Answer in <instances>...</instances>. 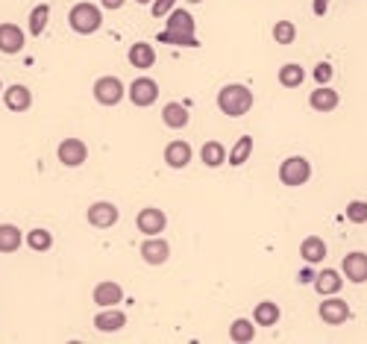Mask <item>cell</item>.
<instances>
[{"label": "cell", "mask_w": 367, "mask_h": 344, "mask_svg": "<svg viewBox=\"0 0 367 344\" xmlns=\"http://www.w3.org/2000/svg\"><path fill=\"white\" fill-rule=\"evenodd\" d=\"M217 109L227 118H244L253 109V91L244 83H227L217 91Z\"/></svg>", "instance_id": "6da1fadb"}, {"label": "cell", "mask_w": 367, "mask_h": 344, "mask_svg": "<svg viewBox=\"0 0 367 344\" xmlns=\"http://www.w3.org/2000/svg\"><path fill=\"white\" fill-rule=\"evenodd\" d=\"M0 88H4V83H0Z\"/></svg>", "instance_id": "60d3db41"}, {"label": "cell", "mask_w": 367, "mask_h": 344, "mask_svg": "<svg viewBox=\"0 0 367 344\" xmlns=\"http://www.w3.org/2000/svg\"><path fill=\"white\" fill-rule=\"evenodd\" d=\"M138 253H141V259L147 265H165L170 259V244L162 236H147L141 241V251Z\"/></svg>", "instance_id": "30bf717a"}, {"label": "cell", "mask_w": 367, "mask_h": 344, "mask_svg": "<svg viewBox=\"0 0 367 344\" xmlns=\"http://www.w3.org/2000/svg\"><path fill=\"white\" fill-rule=\"evenodd\" d=\"M4 106L9 112H27L33 106V91L24 86V83H15V86H6L4 88Z\"/></svg>", "instance_id": "9a60e30c"}, {"label": "cell", "mask_w": 367, "mask_h": 344, "mask_svg": "<svg viewBox=\"0 0 367 344\" xmlns=\"http://www.w3.org/2000/svg\"><path fill=\"white\" fill-rule=\"evenodd\" d=\"M309 180H311V162L306 156H288L279 165V183L282 186L297 188V186H306Z\"/></svg>", "instance_id": "277c9868"}, {"label": "cell", "mask_w": 367, "mask_h": 344, "mask_svg": "<svg viewBox=\"0 0 367 344\" xmlns=\"http://www.w3.org/2000/svg\"><path fill=\"white\" fill-rule=\"evenodd\" d=\"M338 103H341V94H338L335 88H329V86H317V88L309 94V106H311L314 112H335Z\"/></svg>", "instance_id": "d6986e66"}, {"label": "cell", "mask_w": 367, "mask_h": 344, "mask_svg": "<svg viewBox=\"0 0 367 344\" xmlns=\"http://www.w3.org/2000/svg\"><path fill=\"white\" fill-rule=\"evenodd\" d=\"M317 315H321V321L329 324V327H341V324H347L350 321V303L344 298H338V294H329L326 300H321V306H317Z\"/></svg>", "instance_id": "5b68a950"}, {"label": "cell", "mask_w": 367, "mask_h": 344, "mask_svg": "<svg viewBox=\"0 0 367 344\" xmlns=\"http://www.w3.org/2000/svg\"><path fill=\"white\" fill-rule=\"evenodd\" d=\"M127 62L138 71H147V68H153L156 65V47L150 41H135L130 44V51H127Z\"/></svg>", "instance_id": "e0dca14e"}, {"label": "cell", "mask_w": 367, "mask_h": 344, "mask_svg": "<svg viewBox=\"0 0 367 344\" xmlns=\"http://www.w3.org/2000/svg\"><path fill=\"white\" fill-rule=\"evenodd\" d=\"M91 300H94L97 306H100V309H106V306H118L120 300H124V288H120L118 283H112V280H103V283H97V285H94Z\"/></svg>", "instance_id": "2e32d148"}, {"label": "cell", "mask_w": 367, "mask_h": 344, "mask_svg": "<svg viewBox=\"0 0 367 344\" xmlns=\"http://www.w3.org/2000/svg\"><path fill=\"white\" fill-rule=\"evenodd\" d=\"M24 44H27V39H24V30L18 27V24H0V54L6 56H15L24 51Z\"/></svg>", "instance_id": "4fadbf2b"}, {"label": "cell", "mask_w": 367, "mask_h": 344, "mask_svg": "<svg viewBox=\"0 0 367 344\" xmlns=\"http://www.w3.org/2000/svg\"><path fill=\"white\" fill-rule=\"evenodd\" d=\"M306 83V68L297 62H285L279 68V86L282 88H300Z\"/></svg>", "instance_id": "cb8c5ba5"}, {"label": "cell", "mask_w": 367, "mask_h": 344, "mask_svg": "<svg viewBox=\"0 0 367 344\" xmlns=\"http://www.w3.org/2000/svg\"><path fill=\"white\" fill-rule=\"evenodd\" d=\"M127 4V0H100V9H120V6H124Z\"/></svg>", "instance_id": "74e56055"}, {"label": "cell", "mask_w": 367, "mask_h": 344, "mask_svg": "<svg viewBox=\"0 0 367 344\" xmlns=\"http://www.w3.org/2000/svg\"><path fill=\"white\" fill-rule=\"evenodd\" d=\"M94 327L100 333H118V330L127 327V315L120 312L118 306H106V309H100L94 315Z\"/></svg>", "instance_id": "ac0fdd59"}, {"label": "cell", "mask_w": 367, "mask_h": 344, "mask_svg": "<svg viewBox=\"0 0 367 344\" xmlns=\"http://www.w3.org/2000/svg\"><path fill=\"white\" fill-rule=\"evenodd\" d=\"M300 256L306 265H321L326 259V241L321 236H306L300 241Z\"/></svg>", "instance_id": "44dd1931"}, {"label": "cell", "mask_w": 367, "mask_h": 344, "mask_svg": "<svg viewBox=\"0 0 367 344\" xmlns=\"http://www.w3.org/2000/svg\"><path fill=\"white\" fill-rule=\"evenodd\" d=\"M311 77H314V83H317V86H329V83H332V77H335V68H332L329 62H317V65H314V71H311Z\"/></svg>", "instance_id": "d6a6232c"}, {"label": "cell", "mask_w": 367, "mask_h": 344, "mask_svg": "<svg viewBox=\"0 0 367 344\" xmlns=\"http://www.w3.org/2000/svg\"><path fill=\"white\" fill-rule=\"evenodd\" d=\"M311 12H314L317 18H324V15L329 12V0H314V4H311Z\"/></svg>", "instance_id": "d590c367"}, {"label": "cell", "mask_w": 367, "mask_h": 344, "mask_svg": "<svg viewBox=\"0 0 367 344\" xmlns=\"http://www.w3.org/2000/svg\"><path fill=\"white\" fill-rule=\"evenodd\" d=\"M282 318V309L276 300H259V306L253 309V321L256 327H276Z\"/></svg>", "instance_id": "7402d4cb"}, {"label": "cell", "mask_w": 367, "mask_h": 344, "mask_svg": "<svg viewBox=\"0 0 367 344\" xmlns=\"http://www.w3.org/2000/svg\"><path fill=\"white\" fill-rule=\"evenodd\" d=\"M165 227H167V215H165V209H159V206H144V209L135 215V230H138L141 236H162Z\"/></svg>", "instance_id": "ba28073f"}, {"label": "cell", "mask_w": 367, "mask_h": 344, "mask_svg": "<svg viewBox=\"0 0 367 344\" xmlns=\"http://www.w3.org/2000/svg\"><path fill=\"white\" fill-rule=\"evenodd\" d=\"M47 21H51V4H38L30 9V18H27V30L33 39H38L44 30H47Z\"/></svg>", "instance_id": "d4e9b609"}, {"label": "cell", "mask_w": 367, "mask_h": 344, "mask_svg": "<svg viewBox=\"0 0 367 344\" xmlns=\"http://www.w3.org/2000/svg\"><path fill=\"white\" fill-rule=\"evenodd\" d=\"M314 291L321 294V298H329V294H341V288H344V274L335 271V268H324V271L314 274Z\"/></svg>", "instance_id": "5bb4252c"}, {"label": "cell", "mask_w": 367, "mask_h": 344, "mask_svg": "<svg viewBox=\"0 0 367 344\" xmlns=\"http://www.w3.org/2000/svg\"><path fill=\"white\" fill-rule=\"evenodd\" d=\"M229 338L235 344H250L256 338V321L253 318H235L232 327H229Z\"/></svg>", "instance_id": "484cf974"}, {"label": "cell", "mask_w": 367, "mask_h": 344, "mask_svg": "<svg viewBox=\"0 0 367 344\" xmlns=\"http://www.w3.org/2000/svg\"><path fill=\"white\" fill-rule=\"evenodd\" d=\"M311 280H314V268H311V265H306L303 271L297 274V283H300V285H306V283H311Z\"/></svg>", "instance_id": "8d00e7d4"}, {"label": "cell", "mask_w": 367, "mask_h": 344, "mask_svg": "<svg viewBox=\"0 0 367 344\" xmlns=\"http://www.w3.org/2000/svg\"><path fill=\"white\" fill-rule=\"evenodd\" d=\"M91 94H94V101L100 103V106H118L127 97V86L120 83L118 77H112V74H106V77H97L94 80Z\"/></svg>", "instance_id": "3957f363"}, {"label": "cell", "mask_w": 367, "mask_h": 344, "mask_svg": "<svg viewBox=\"0 0 367 344\" xmlns=\"http://www.w3.org/2000/svg\"><path fill=\"white\" fill-rule=\"evenodd\" d=\"M24 244V233L15 224H0V253H15Z\"/></svg>", "instance_id": "83f0119b"}, {"label": "cell", "mask_w": 367, "mask_h": 344, "mask_svg": "<svg viewBox=\"0 0 367 344\" xmlns=\"http://www.w3.org/2000/svg\"><path fill=\"white\" fill-rule=\"evenodd\" d=\"M174 6H177V0H153V4H150V12H153V18H165Z\"/></svg>", "instance_id": "e575fe53"}, {"label": "cell", "mask_w": 367, "mask_h": 344, "mask_svg": "<svg viewBox=\"0 0 367 344\" xmlns=\"http://www.w3.org/2000/svg\"><path fill=\"white\" fill-rule=\"evenodd\" d=\"M118 218H120V212H118V206L109 203V201H97V203H91L88 212H86V221H88L94 230H109V227H115Z\"/></svg>", "instance_id": "9c48e42d"}, {"label": "cell", "mask_w": 367, "mask_h": 344, "mask_svg": "<svg viewBox=\"0 0 367 344\" xmlns=\"http://www.w3.org/2000/svg\"><path fill=\"white\" fill-rule=\"evenodd\" d=\"M191 159H194V151H191V144H188V141L174 138V141H167V144H165V165H167V168L182 171V168H188Z\"/></svg>", "instance_id": "7c38bea8"}, {"label": "cell", "mask_w": 367, "mask_h": 344, "mask_svg": "<svg viewBox=\"0 0 367 344\" xmlns=\"http://www.w3.org/2000/svg\"><path fill=\"white\" fill-rule=\"evenodd\" d=\"M135 4H138V6H150V4H153V0H135Z\"/></svg>", "instance_id": "f35d334b"}, {"label": "cell", "mask_w": 367, "mask_h": 344, "mask_svg": "<svg viewBox=\"0 0 367 344\" xmlns=\"http://www.w3.org/2000/svg\"><path fill=\"white\" fill-rule=\"evenodd\" d=\"M185 4H203V0H185Z\"/></svg>", "instance_id": "ab89813d"}, {"label": "cell", "mask_w": 367, "mask_h": 344, "mask_svg": "<svg viewBox=\"0 0 367 344\" xmlns=\"http://www.w3.org/2000/svg\"><path fill=\"white\" fill-rule=\"evenodd\" d=\"M56 159H59L65 168H80V165H86V159H88V144H86L83 138H77V136H71V138L59 141Z\"/></svg>", "instance_id": "52a82bcc"}, {"label": "cell", "mask_w": 367, "mask_h": 344, "mask_svg": "<svg viewBox=\"0 0 367 344\" xmlns=\"http://www.w3.org/2000/svg\"><path fill=\"white\" fill-rule=\"evenodd\" d=\"M347 218L353 221V224H367V201H350Z\"/></svg>", "instance_id": "836d02e7"}, {"label": "cell", "mask_w": 367, "mask_h": 344, "mask_svg": "<svg viewBox=\"0 0 367 344\" xmlns=\"http://www.w3.org/2000/svg\"><path fill=\"white\" fill-rule=\"evenodd\" d=\"M188 121H191L188 106H182V103H177V101L165 103V109H162V124H165L167 130H185Z\"/></svg>", "instance_id": "ffe728a7"}, {"label": "cell", "mask_w": 367, "mask_h": 344, "mask_svg": "<svg viewBox=\"0 0 367 344\" xmlns=\"http://www.w3.org/2000/svg\"><path fill=\"white\" fill-rule=\"evenodd\" d=\"M127 97L133 101V106L138 109H147V106H153L159 101V83L153 77H138L127 86Z\"/></svg>", "instance_id": "8992f818"}, {"label": "cell", "mask_w": 367, "mask_h": 344, "mask_svg": "<svg viewBox=\"0 0 367 344\" xmlns=\"http://www.w3.org/2000/svg\"><path fill=\"white\" fill-rule=\"evenodd\" d=\"M274 41L276 44H294V41H297V27H294L288 18L276 21L274 24Z\"/></svg>", "instance_id": "1f68e13d"}, {"label": "cell", "mask_w": 367, "mask_h": 344, "mask_svg": "<svg viewBox=\"0 0 367 344\" xmlns=\"http://www.w3.org/2000/svg\"><path fill=\"white\" fill-rule=\"evenodd\" d=\"M250 153H253V136H241V138L232 144V151L227 153V165L241 168L244 162L250 159Z\"/></svg>", "instance_id": "4316f807"}, {"label": "cell", "mask_w": 367, "mask_h": 344, "mask_svg": "<svg viewBox=\"0 0 367 344\" xmlns=\"http://www.w3.org/2000/svg\"><path fill=\"white\" fill-rule=\"evenodd\" d=\"M156 41L170 44V47H200V41H197L194 33H174V30H162L156 36Z\"/></svg>", "instance_id": "4dcf8cb0"}, {"label": "cell", "mask_w": 367, "mask_h": 344, "mask_svg": "<svg viewBox=\"0 0 367 344\" xmlns=\"http://www.w3.org/2000/svg\"><path fill=\"white\" fill-rule=\"evenodd\" d=\"M24 241H27V248L33 251V253H47L53 248V236L47 233L44 227H36V230H30L27 236H24Z\"/></svg>", "instance_id": "f546056e"}, {"label": "cell", "mask_w": 367, "mask_h": 344, "mask_svg": "<svg viewBox=\"0 0 367 344\" xmlns=\"http://www.w3.org/2000/svg\"><path fill=\"white\" fill-rule=\"evenodd\" d=\"M341 274H344V280H350L353 285L367 283V253H361V251L347 253L344 262H341Z\"/></svg>", "instance_id": "8fae6325"}, {"label": "cell", "mask_w": 367, "mask_h": 344, "mask_svg": "<svg viewBox=\"0 0 367 344\" xmlns=\"http://www.w3.org/2000/svg\"><path fill=\"white\" fill-rule=\"evenodd\" d=\"M200 159H203L206 168H220V165L227 162V147L220 144V141H206L200 147Z\"/></svg>", "instance_id": "f1b7e54d"}, {"label": "cell", "mask_w": 367, "mask_h": 344, "mask_svg": "<svg viewBox=\"0 0 367 344\" xmlns=\"http://www.w3.org/2000/svg\"><path fill=\"white\" fill-rule=\"evenodd\" d=\"M68 27L77 33V36H91L103 27V9L88 4V0H83V4H73L71 12H68Z\"/></svg>", "instance_id": "7a4b0ae2"}, {"label": "cell", "mask_w": 367, "mask_h": 344, "mask_svg": "<svg viewBox=\"0 0 367 344\" xmlns=\"http://www.w3.org/2000/svg\"><path fill=\"white\" fill-rule=\"evenodd\" d=\"M167 24H165V30H174V33H194L197 30V21H194V15L188 9H170L167 15Z\"/></svg>", "instance_id": "603a6c76"}]
</instances>
